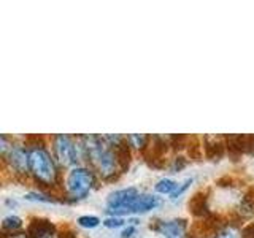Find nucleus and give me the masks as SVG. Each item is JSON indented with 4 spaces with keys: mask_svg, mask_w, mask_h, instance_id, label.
<instances>
[{
    "mask_svg": "<svg viewBox=\"0 0 254 238\" xmlns=\"http://www.w3.org/2000/svg\"><path fill=\"white\" fill-rule=\"evenodd\" d=\"M81 143L84 146V154L87 161H91L92 167L103 179H113L118 173H123L115 148L108 145L103 137L84 135V137H81Z\"/></svg>",
    "mask_w": 254,
    "mask_h": 238,
    "instance_id": "1",
    "label": "nucleus"
},
{
    "mask_svg": "<svg viewBox=\"0 0 254 238\" xmlns=\"http://www.w3.org/2000/svg\"><path fill=\"white\" fill-rule=\"evenodd\" d=\"M30 156V175L42 186H56L58 184L59 172L54 157L45 148V145H32L29 148Z\"/></svg>",
    "mask_w": 254,
    "mask_h": 238,
    "instance_id": "2",
    "label": "nucleus"
},
{
    "mask_svg": "<svg viewBox=\"0 0 254 238\" xmlns=\"http://www.w3.org/2000/svg\"><path fill=\"white\" fill-rule=\"evenodd\" d=\"M95 182L94 172L87 167H73L65 178V192L71 202L81 200L91 192Z\"/></svg>",
    "mask_w": 254,
    "mask_h": 238,
    "instance_id": "3",
    "label": "nucleus"
},
{
    "mask_svg": "<svg viewBox=\"0 0 254 238\" xmlns=\"http://www.w3.org/2000/svg\"><path fill=\"white\" fill-rule=\"evenodd\" d=\"M81 140V138H79ZM53 149L58 162L62 167H73L79 161V149H83V143H76L68 135H56L53 137Z\"/></svg>",
    "mask_w": 254,
    "mask_h": 238,
    "instance_id": "4",
    "label": "nucleus"
},
{
    "mask_svg": "<svg viewBox=\"0 0 254 238\" xmlns=\"http://www.w3.org/2000/svg\"><path fill=\"white\" fill-rule=\"evenodd\" d=\"M3 162L10 165L11 172L21 177H27L30 173V156L29 149L21 145L10 146V151L3 156Z\"/></svg>",
    "mask_w": 254,
    "mask_h": 238,
    "instance_id": "5",
    "label": "nucleus"
},
{
    "mask_svg": "<svg viewBox=\"0 0 254 238\" xmlns=\"http://www.w3.org/2000/svg\"><path fill=\"white\" fill-rule=\"evenodd\" d=\"M164 238H186L188 230V221L186 219H172V221H162L154 227Z\"/></svg>",
    "mask_w": 254,
    "mask_h": 238,
    "instance_id": "6",
    "label": "nucleus"
},
{
    "mask_svg": "<svg viewBox=\"0 0 254 238\" xmlns=\"http://www.w3.org/2000/svg\"><path fill=\"white\" fill-rule=\"evenodd\" d=\"M27 234L30 238H58V229L51 221L35 218L30 221Z\"/></svg>",
    "mask_w": 254,
    "mask_h": 238,
    "instance_id": "7",
    "label": "nucleus"
},
{
    "mask_svg": "<svg viewBox=\"0 0 254 238\" xmlns=\"http://www.w3.org/2000/svg\"><path fill=\"white\" fill-rule=\"evenodd\" d=\"M159 203H161V202H159V198L156 195H153V194H138L130 202V205L126 208L124 214H129V213H137V214L148 213L151 210L157 208Z\"/></svg>",
    "mask_w": 254,
    "mask_h": 238,
    "instance_id": "8",
    "label": "nucleus"
},
{
    "mask_svg": "<svg viewBox=\"0 0 254 238\" xmlns=\"http://www.w3.org/2000/svg\"><path fill=\"white\" fill-rule=\"evenodd\" d=\"M227 146L234 148L238 153H251L254 149V137L253 135H235V137H229Z\"/></svg>",
    "mask_w": 254,
    "mask_h": 238,
    "instance_id": "9",
    "label": "nucleus"
},
{
    "mask_svg": "<svg viewBox=\"0 0 254 238\" xmlns=\"http://www.w3.org/2000/svg\"><path fill=\"white\" fill-rule=\"evenodd\" d=\"M237 213H238V216L243 219H250L254 216V189H250L248 192L242 197L240 203L237 206Z\"/></svg>",
    "mask_w": 254,
    "mask_h": 238,
    "instance_id": "10",
    "label": "nucleus"
},
{
    "mask_svg": "<svg viewBox=\"0 0 254 238\" xmlns=\"http://www.w3.org/2000/svg\"><path fill=\"white\" fill-rule=\"evenodd\" d=\"M206 202H208V197H206V192H197L192 198L189 200V211L194 214V216H203L208 210L206 206Z\"/></svg>",
    "mask_w": 254,
    "mask_h": 238,
    "instance_id": "11",
    "label": "nucleus"
},
{
    "mask_svg": "<svg viewBox=\"0 0 254 238\" xmlns=\"http://www.w3.org/2000/svg\"><path fill=\"white\" fill-rule=\"evenodd\" d=\"M177 187H178V184H177V182H175L173 179H170V178H162V179H159V181H157V184H156V192L172 195Z\"/></svg>",
    "mask_w": 254,
    "mask_h": 238,
    "instance_id": "12",
    "label": "nucleus"
},
{
    "mask_svg": "<svg viewBox=\"0 0 254 238\" xmlns=\"http://www.w3.org/2000/svg\"><path fill=\"white\" fill-rule=\"evenodd\" d=\"M22 227V219L18 218V216H6L2 222V229L3 232H10V234H14L18 232V230Z\"/></svg>",
    "mask_w": 254,
    "mask_h": 238,
    "instance_id": "13",
    "label": "nucleus"
},
{
    "mask_svg": "<svg viewBox=\"0 0 254 238\" xmlns=\"http://www.w3.org/2000/svg\"><path fill=\"white\" fill-rule=\"evenodd\" d=\"M149 138L146 137V135H140V133H133V135H129L127 137V141H129V145L137 148V149H143L146 148V141Z\"/></svg>",
    "mask_w": 254,
    "mask_h": 238,
    "instance_id": "14",
    "label": "nucleus"
},
{
    "mask_svg": "<svg viewBox=\"0 0 254 238\" xmlns=\"http://www.w3.org/2000/svg\"><path fill=\"white\" fill-rule=\"evenodd\" d=\"M26 198L27 200H32V202H45V203H56L58 202V198H54L53 195H45V194H40V192H29V194H26Z\"/></svg>",
    "mask_w": 254,
    "mask_h": 238,
    "instance_id": "15",
    "label": "nucleus"
},
{
    "mask_svg": "<svg viewBox=\"0 0 254 238\" xmlns=\"http://www.w3.org/2000/svg\"><path fill=\"white\" fill-rule=\"evenodd\" d=\"M76 222L78 226H81L84 229H94L100 224V219L97 216H79Z\"/></svg>",
    "mask_w": 254,
    "mask_h": 238,
    "instance_id": "16",
    "label": "nucleus"
},
{
    "mask_svg": "<svg viewBox=\"0 0 254 238\" xmlns=\"http://www.w3.org/2000/svg\"><path fill=\"white\" fill-rule=\"evenodd\" d=\"M216 238H240V232L234 226H226L219 230Z\"/></svg>",
    "mask_w": 254,
    "mask_h": 238,
    "instance_id": "17",
    "label": "nucleus"
},
{
    "mask_svg": "<svg viewBox=\"0 0 254 238\" xmlns=\"http://www.w3.org/2000/svg\"><path fill=\"white\" fill-rule=\"evenodd\" d=\"M124 219L119 218V216H111V218H107L105 221H103V226L108 227V229H113V227H121L124 226Z\"/></svg>",
    "mask_w": 254,
    "mask_h": 238,
    "instance_id": "18",
    "label": "nucleus"
},
{
    "mask_svg": "<svg viewBox=\"0 0 254 238\" xmlns=\"http://www.w3.org/2000/svg\"><path fill=\"white\" fill-rule=\"evenodd\" d=\"M192 181H194L192 178H188V179H186L185 182H181V184H180V186H178L177 189H175V192H173V194L170 195V198H178V197H180V195H181L183 192H185V190H186V189H188V187H189L190 184H192Z\"/></svg>",
    "mask_w": 254,
    "mask_h": 238,
    "instance_id": "19",
    "label": "nucleus"
},
{
    "mask_svg": "<svg viewBox=\"0 0 254 238\" xmlns=\"http://www.w3.org/2000/svg\"><path fill=\"white\" fill-rule=\"evenodd\" d=\"M242 237L243 238H254V222H251V224H248L242 230Z\"/></svg>",
    "mask_w": 254,
    "mask_h": 238,
    "instance_id": "20",
    "label": "nucleus"
},
{
    "mask_svg": "<svg viewBox=\"0 0 254 238\" xmlns=\"http://www.w3.org/2000/svg\"><path fill=\"white\" fill-rule=\"evenodd\" d=\"M185 165H186L185 157H177V159L173 161V170H175V172H177V170H181Z\"/></svg>",
    "mask_w": 254,
    "mask_h": 238,
    "instance_id": "21",
    "label": "nucleus"
},
{
    "mask_svg": "<svg viewBox=\"0 0 254 238\" xmlns=\"http://www.w3.org/2000/svg\"><path fill=\"white\" fill-rule=\"evenodd\" d=\"M133 232H135V227H133V226H129V227H127L126 230H123L121 237H123V238H130Z\"/></svg>",
    "mask_w": 254,
    "mask_h": 238,
    "instance_id": "22",
    "label": "nucleus"
}]
</instances>
